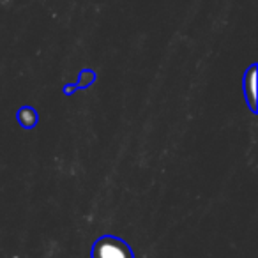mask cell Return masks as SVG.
<instances>
[{
	"instance_id": "6da1fadb",
	"label": "cell",
	"mask_w": 258,
	"mask_h": 258,
	"mask_svg": "<svg viewBox=\"0 0 258 258\" xmlns=\"http://www.w3.org/2000/svg\"><path fill=\"white\" fill-rule=\"evenodd\" d=\"M92 258H135V254L122 239L103 235L94 242Z\"/></svg>"
},
{
	"instance_id": "7a4b0ae2",
	"label": "cell",
	"mask_w": 258,
	"mask_h": 258,
	"mask_svg": "<svg viewBox=\"0 0 258 258\" xmlns=\"http://www.w3.org/2000/svg\"><path fill=\"white\" fill-rule=\"evenodd\" d=\"M242 87H244V96H246L251 111L256 113V64L249 66V69L244 73Z\"/></svg>"
},
{
	"instance_id": "3957f363",
	"label": "cell",
	"mask_w": 258,
	"mask_h": 258,
	"mask_svg": "<svg viewBox=\"0 0 258 258\" xmlns=\"http://www.w3.org/2000/svg\"><path fill=\"white\" fill-rule=\"evenodd\" d=\"M16 118H18V122H20V124H22L25 129L36 127L37 120H39V117H37V111L34 110V108H30V106L20 108V111L16 113Z\"/></svg>"
},
{
	"instance_id": "277c9868",
	"label": "cell",
	"mask_w": 258,
	"mask_h": 258,
	"mask_svg": "<svg viewBox=\"0 0 258 258\" xmlns=\"http://www.w3.org/2000/svg\"><path fill=\"white\" fill-rule=\"evenodd\" d=\"M96 82V73L92 71V69H83L82 73H80L78 76V89H87L89 85H92V83Z\"/></svg>"
},
{
	"instance_id": "5b68a950",
	"label": "cell",
	"mask_w": 258,
	"mask_h": 258,
	"mask_svg": "<svg viewBox=\"0 0 258 258\" xmlns=\"http://www.w3.org/2000/svg\"><path fill=\"white\" fill-rule=\"evenodd\" d=\"M78 90V85H66L64 87V92L68 94V96H71L73 92H76Z\"/></svg>"
}]
</instances>
